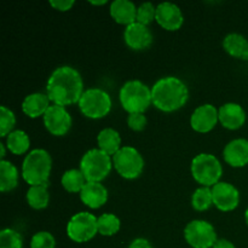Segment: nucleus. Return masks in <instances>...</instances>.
I'll use <instances>...</instances> for the list:
<instances>
[{"label":"nucleus","instance_id":"27","mask_svg":"<svg viewBox=\"0 0 248 248\" xmlns=\"http://www.w3.org/2000/svg\"><path fill=\"white\" fill-rule=\"evenodd\" d=\"M98 232L103 236H111L120 230V219L113 213H104L97 218Z\"/></svg>","mask_w":248,"mask_h":248},{"label":"nucleus","instance_id":"37","mask_svg":"<svg viewBox=\"0 0 248 248\" xmlns=\"http://www.w3.org/2000/svg\"><path fill=\"white\" fill-rule=\"evenodd\" d=\"M4 156H5V145L1 143V144H0V157H1V160H4L2 159Z\"/></svg>","mask_w":248,"mask_h":248},{"label":"nucleus","instance_id":"31","mask_svg":"<svg viewBox=\"0 0 248 248\" xmlns=\"http://www.w3.org/2000/svg\"><path fill=\"white\" fill-rule=\"evenodd\" d=\"M156 17V7L152 2H143L137 9V22L144 26L152 23Z\"/></svg>","mask_w":248,"mask_h":248},{"label":"nucleus","instance_id":"19","mask_svg":"<svg viewBox=\"0 0 248 248\" xmlns=\"http://www.w3.org/2000/svg\"><path fill=\"white\" fill-rule=\"evenodd\" d=\"M110 15L120 24L130 26L137 22V7L130 0H115L111 2Z\"/></svg>","mask_w":248,"mask_h":248},{"label":"nucleus","instance_id":"26","mask_svg":"<svg viewBox=\"0 0 248 248\" xmlns=\"http://www.w3.org/2000/svg\"><path fill=\"white\" fill-rule=\"evenodd\" d=\"M86 178L79 170H69L62 176V186L69 193H80L86 184Z\"/></svg>","mask_w":248,"mask_h":248},{"label":"nucleus","instance_id":"38","mask_svg":"<svg viewBox=\"0 0 248 248\" xmlns=\"http://www.w3.org/2000/svg\"><path fill=\"white\" fill-rule=\"evenodd\" d=\"M92 5H104L107 4V0H102V1H90Z\"/></svg>","mask_w":248,"mask_h":248},{"label":"nucleus","instance_id":"4","mask_svg":"<svg viewBox=\"0 0 248 248\" xmlns=\"http://www.w3.org/2000/svg\"><path fill=\"white\" fill-rule=\"evenodd\" d=\"M120 102L127 113H143L153 103L152 90L140 80H131L121 87Z\"/></svg>","mask_w":248,"mask_h":248},{"label":"nucleus","instance_id":"24","mask_svg":"<svg viewBox=\"0 0 248 248\" xmlns=\"http://www.w3.org/2000/svg\"><path fill=\"white\" fill-rule=\"evenodd\" d=\"M6 144L10 152L15 155H22L29 149L31 140L24 131L16 130L9 133L6 138Z\"/></svg>","mask_w":248,"mask_h":248},{"label":"nucleus","instance_id":"23","mask_svg":"<svg viewBox=\"0 0 248 248\" xmlns=\"http://www.w3.org/2000/svg\"><path fill=\"white\" fill-rule=\"evenodd\" d=\"M18 183V171L10 161H0V190L2 193L12 190Z\"/></svg>","mask_w":248,"mask_h":248},{"label":"nucleus","instance_id":"25","mask_svg":"<svg viewBox=\"0 0 248 248\" xmlns=\"http://www.w3.org/2000/svg\"><path fill=\"white\" fill-rule=\"evenodd\" d=\"M47 186H31L27 191V202L34 210H43L48 205Z\"/></svg>","mask_w":248,"mask_h":248},{"label":"nucleus","instance_id":"32","mask_svg":"<svg viewBox=\"0 0 248 248\" xmlns=\"http://www.w3.org/2000/svg\"><path fill=\"white\" fill-rule=\"evenodd\" d=\"M55 237L47 232H40L31 237V248H55Z\"/></svg>","mask_w":248,"mask_h":248},{"label":"nucleus","instance_id":"29","mask_svg":"<svg viewBox=\"0 0 248 248\" xmlns=\"http://www.w3.org/2000/svg\"><path fill=\"white\" fill-rule=\"evenodd\" d=\"M23 239L14 229H2L0 232V248H22Z\"/></svg>","mask_w":248,"mask_h":248},{"label":"nucleus","instance_id":"5","mask_svg":"<svg viewBox=\"0 0 248 248\" xmlns=\"http://www.w3.org/2000/svg\"><path fill=\"white\" fill-rule=\"evenodd\" d=\"M113 160L101 149H91L85 153L80 161V171L86 178V182L101 183L110 172Z\"/></svg>","mask_w":248,"mask_h":248},{"label":"nucleus","instance_id":"2","mask_svg":"<svg viewBox=\"0 0 248 248\" xmlns=\"http://www.w3.org/2000/svg\"><path fill=\"white\" fill-rule=\"evenodd\" d=\"M189 98L186 85L174 77L161 78L152 89L153 104L162 111H174L182 108Z\"/></svg>","mask_w":248,"mask_h":248},{"label":"nucleus","instance_id":"9","mask_svg":"<svg viewBox=\"0 0 248 248\" xmlns=\"http://www.w3.org/2000/svg\"><path fill=\"white\" fill-rule=\"evenodd\" d=\"M186 242L194 248H211L217 242V234L212 224L206 220H193L184 229Z\"/></svg>","mask_w":248,"mask_h":248},{"label":"nucleus","instance_id":"14","mask_svg":"<svg viewBox=\"0 0 248 248\" xmlns=\"http://www.w3.org/2000/svg\"><path fill=\"white\" fill-rule=\"evenodd\" d=\"M124 39L126 45L132 50H143L152 45L153 34L147 26L135 22L126 27Z\"/></svg>","mask_w":248,"mask_h":248},{"label":"nucleus","instance_id":"28","mask_svg":"<svg viewBox=\"0 0 248 248\" xmlns=\"http://www.w3.org/2000/svg\"><path fill=\"white\" fill-rule=\"evenodd\" d=\"M213 203L212 198V189L208 186H201L196 189L195 193L191 198V205L196 211H206L211 207Z\"/></svg>","mask_w":248,"mask_h":248},{"label":"nucleus","instance_id":"11","mask_svg":"<svg viewBox=\"0 0 248 248\" xmlns=\"http://www.w3.org/2000/svg\"><path fill=\"white\" fill-rule=\"evenodd\" d=\"M44 124L46 130L53 136H63L72 126V116L65 110L64 107L52 104L48 107L44 115Z\"/></svg>","mask_w":248,"mask_h":248},{"label":"nucleus","instance_id":"10","mask_svg":"<svg viewBox=\"0 0 248 248\" xmlns=\"http://www.w3.org/2000/svg\"><path fill=\"white\" fill-rule=\"evenodd\" d=\"M98 232L97 218L92 213L80 212L73 216L67 225V234L75 242H86Z\"/></svg>","mask_w":248,"mask_h":248},{"label":"nucleus","instance_id":"35","mask_svg":"<svg viewBox=\"0 0 248 248\" xmlns=\"http://www.w3.org/2000/svg\"><path fill=\"white\" fill-rule=\"evenodd\" d=\"M128 248H153L150 242L145 239H136L131 242Z\"/></svg>","mask_w":248,"mask_h":248},{"label":"nucleus","instance_id":"30","mask_svg":"<svg viewBox=\"0 0 248 248\" xmlns=\"http://www.w3.org/2000/svg\"><path fill=\"white\" fill-rule=\"evenodd\" d=\"M15 124H16L15 114L7 107H0V136L1 137L9 136V133H11V130L14 128Z\"/></svg>","mask_w":248,"mask_h":248},{"label":"nucleus","instance_id":"8","mask_svg":"<svg viewBox=\"0 0 248 248\" xmlns=\"http://www.w3.org/2000/svg\"><path fill=\"white\" fill-rule=\"evenodd\" d=\"M116 172L126 179H135L142 173L144 160L136 148L123 147L113 156Z\"/></svg>","mask_w":248,"mask_h":248},{"label":"nucleus","instance_id":"13","mask_svg":"<svg viewBox=\"0 0 248 248\" xmlns=\"http://www.w3.org/2000/svg\"><path fill=\"white\" fill-rule=\"evenodd\" d=\"M155 19L167 31H177L184 22L182 10L173 2H161L157 5Z\"/></svg>","mask_w":248,"mask_h":248},{"label":"nucleus","instance_id":"3","mask_svg":"<svg viewBox=\"0 0 248 248\" xmlns=\"http://www.w3.org/2000/svg\"><path fill=\"white\" fill-rule=\"evenodd\" d=\"M52 167L50 154L44 149H34L22 164V177L31 186H46Z\"/></svg>","mask_w":248,"mask_h":248},{"label":"nucleus","instance_id":"15","mask_svg":"<svg viewBox=\"0 0 248 248\" xmlns=\"http://www.w3.org/2000/svg\"><path fill=\"white\" fill-rule=\"evenodd\" d=\"M218 110L212 104H203L194 110L190 118L191 127L201 133L210 132L218 123Z\"/></svg>","mask_w":248,"mask_h":248},{"label":"nucleus","instance_id":"1","mask_svg":"<svg viewBox=\"0 0 248 248\" xmlns=\"http://www.w3.org/2000/svg\"><path fill=\"white\" fill-rule=\"evenodd\" d=\"M82 78L77 69L68 65L57 68L48 78L47 96L57 106H70L79 103L82 93Z\"/></svg>","mask_w":248,"mask_h":248},{"label":"nucleus","instance_id":"17","mask_svg":"<svg viewBox=\"0 0 248 248\" xmlns=\"http://www.w3.org/2000/svg\"><path fill=\"white\" fill-rule=\"evenodd\" d=\"M220 124L228 130H237L246 121V113L237 103H227L218 110Z\"/></svg>","mask_w":248,"mask_h":248},{"label":"nucleus","instance_id":"22","mask_svg":"<svg viewBox=\"0 0 248 248\" xmlns=\"http://www.w3.org/2000/svg\"><path fill=\"white\" fill-rule=\"evenodd\" d=\"M97 143L99 149L103 150L108 155H115L121 149L120 135L114 128H104L97 136Z\"/></svg>","mask_w":248,"mask_h":248},{"label":"nucleus","instance_id":"7","mask_svg":"<svg viewBox=\"0 0 248 248\" xmlns=\"http://www.w3.org/2000/svg\"><path fill=\"white\" fill-rule=\"evenodd\" d=\"M79 108L87 118L101 119L110 111V96L102 89H89L82 93L79 101Z\"/></svg>","mask_w":248,"mask_h":248},{"label":"nucleus","instance_id":"33","mask_svg":"<svg viewBox=\"0 0 248 248\" xmlns=\"http://www.w3.org/2000/svg\"><path fill=\"white\" fill-rule=\"evenodd\" d=\"M128 127L133 131H142L147 126V118L143 115V113L130 114L127 119Z\"/></svg>","mask_w":248,"mask_h":248},{"label":"nucleus","instance_id":"18","mask_svg":"<svg viewBox=\"0 0 248 248\" xmlns=\"http://www.w3.org/2000/svg\"><path fill=\"white\" fill-rule=\"evenodd\" d=\"M80 199L90 208H99L108 200V190L102 183L87 182L80 191Z\"/></svg>","mask_w":248,"mask_h":248},{"label":"nucleus","instance_id":"16","mask_svg":"<svg viewBox=\"0 0 248 248\" xmlns=\"http://www.w3.org/2000/svg\"><path fill=\"white\" fill-rule=\"evenodd\" d=\"M224 160L232 167H242L248 164V140L237 138L228 143L223 152Z\"/></svg>","mask_w":248,"mask_h":248},{"label":"nucleus","instance_id":"39","mask_svg":"<svg viewBox=\"0 0 248 248\" xmlns=\"http://www.w3.org/2000/svg\"><path fill=\"white\" fill-rule=\"evenodd\" d=\"M245 218H246V223H247V225H248V208H247L246 213H245Z\"/></svg>","mask_w":248,"mask_h":248},{"label":"nucleus","instance_id":"6","mask_svg":"<svg viewBox=\"0 0 248 248\" xmlns=\"http://www.w3.org/2000/svg\"><path fill=\"white\" fill-rule=\"evenodd\" d=\"M191 174L198 183L210 188L219 183L223 167L215 155L199 154L191 161Z\"/></svg>","mask_w":248,"mask_h":248},{"label":"nucleus","instance_id":"36","mask_svg":"<svg viewBox=\"0 0 248 248\" xmlns=\"http://www.w3.org/2000/svg\"><path fill=\"white\" fill-rule=\"evenodd\" d=\"M212 248H235L234 245L232 244L230 241H228V240H217V242L215 244V246Z\"/></svg>","mask_w":248,"mask_h":248},{"label":"nucleus","instance_id":"34","mask_svg":"<svg viewBox=\"0 0 248 248\" xmlns=\"http://www.w3.org/2000/svg\"><path fill=\"white\" fill-rule=\"evenodd\" d=\"M50 5L60 11H68L74 5V0H51Z\"/></svg>","mask_w":248,"mask_h":248},{"label":"nucleus","instance_id":"20","mask_svg":"<svg viewBox=\"0 0 248 248\" xmlns=\"http://www.w3.org/2000/svg\"><path fill=\"white\" fill-rule=\"evenodd\" d=\"M48 98L47 94L44 93H31L24 98L23 103H22V110L26 115L29 118H38V116L45 115L46 110L48 109Z\"/></svg>","mask_w":248,"mask_h":248},{"label":"nucleus","instance_id":"12","mask_svg":"<svg viewBox=\"0 0 248 248\" xmlns=\"http://www.w3.org/2000/svg\"><path fill=\"white\" fill-rule=\"evenodd\" d=\"M213 203L218 210L223 212H229L235 210L239 205L240 194L239 190L232 184L227 182H219L212 188Z\"/></svg>","mask_w":248,"mask_h":248},{"label":"nucleus","instance_id":"21","mask_svg":"<svg viewBox=\"0 0 248 248\" xmlns=\"http://www.w3.org/2000/svg\"><path fill=\"white\" fill-rule=\"evenodd\" d=\"M223 47L232 57L248 60V41L241 34H228L223 40Z\"/></svg>","mask_w":248,"mask_h":248}]
</instances>
